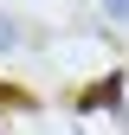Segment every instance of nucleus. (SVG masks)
Listing matches in <instances>:
<instances>
[{
    "label": "nucleus",
    "instance_id": "f257e3e1",
    "mask_svg": "<svg viewBox=\"0 0 129 135\" xmlns=\"http://www.w3.org/2000/svg\"><path fill=\"white\" fill-rule=\"evenodd\" d=\"M0 45H20V26L13 20H0Z\"/></svg>",
    "mask_w": 129,
    "mask_h": 135
},
{
    "label": "nucleus",
    "instance_id": "f03ea898",
    "mask_svg": "<svg viewBox=\"0 0 129 135\" xmlns=\"http://www.w3.org/2000/svg\"><path fill=\"white\" fill-rule=\"evenodd\" d=\"M103 7H110V13H116V20H129V0H103Z\"/></svg>",
    "mask_w": 129,
    "mask_h": 135
}]
</instances>
